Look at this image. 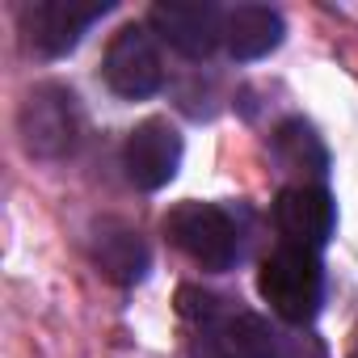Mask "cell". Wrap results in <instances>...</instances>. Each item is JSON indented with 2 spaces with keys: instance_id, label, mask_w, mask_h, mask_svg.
Here are the masks:
<instances>
[{
  "instance_id": "cell-1",
  "label": "cell",
  "mask_w": 358,
  "mask_h": 358,
  "mask_svg": "<svg viewBox=\"0 0 358 358\" xmlns=\"http://www.w3.org/2000/svg\"><path fill=\"white\" fill-rule=\"evenodd\" d=\"M262 299L270 303V312L287 324H308L320 312L324 299V270L316 262V253L295 249V245H278L257 274Z\"/></svg>"
},
{
  "instance_id": "cell-2",
  "label": "cell",
  "mask_w": 358,
  "mask_h": 358,
  "mask_svg": "<svg viewBox=\"0 0 358 358\" xmlns=\"http://www.w3.org/2000/svg\"><path fill=\"white\" fill-rule=\"evenodd\" d=\"M169 241L182 249L194 266L224 274L241 262V224L228 207L215 203H182L164 220Z\"/></svg>"
},
{
  "instance_id": "cell-3",
  "label": "cell",
  "mask_w": 358,
  "mask_h": 358,
  "mask_svg": "<svg viewBox=\"0 0 358 358\" xmlns=\"http://www.w3.org/2000/svg\"><path fill=\"white\" fill-rule=\"evenodd\" d=\"M101 76L118 97H152L164 85V64H160V47L152 38V30L143 26H127L110 38L106 59H101Z\"/></svg>"
},
{
  "instance_id": "cell-4",
  "label": "cell",
  "mask_w": 358,
  "mask_h": 358,
  "mask_svg": "<svg viewBox=\"0 0 358 358\" xmlns=\"http://www.w3.org/2000/svg\"><path fill=\"white\" fill-rule=\"evenodd\" d=\"M22 135L26 148L43 160L68 156L76 135H80V114H76V97L59 85H43L26 97L22 106Z\"/></svg>"
},
{
  "instance_id": "cell-5",
  "label": "cell",
  "mask_w": 358,
  "mask_h": 358,
  "mask_svg": "<svg viewBox=\"0 0 358 358\" xmlns=\"http://www.w3.org/2000/svg\"><path fill=\"white\" fill-rule=\"evenodd\" d=\"M224 9L211 0H160L152 9V30L186 59H207L224 43Z\"/></svg>"
},
{
  "instance_id": "cell-6",
  "label": "cell",
  "mask_w": 358,
  "mask_h": 358,
  "mask_svg": "<svg viewBox=\"0 0 358 358\" xmlns=\"http://www.w3.org/2000/svg\"><path fill=\"white\" fill-rule=\"evenodd\" d=\"M122 169L139 190H160L169 186L182 169V135L164 118H148L127 135L122 148Z\"/></svg>"
},
{
  "instance_id": "cell-7",
  "label": "cell",
  "mask_w": 358,
  "mask_h": 358,
  "mask_svg": "<svg viewBox=\"0 0 358 358\" xmlns=\"http://www.w3.org/2000/svg\"><path fill=\"white\" fill-rule=\"evenodd\" d=\"M110 13V0H38L26 9V34L43 55H68L80 34Z\"/></svg>"
},
{
  "instance_id": "cell-8",
  "label": "cell",
  "mask_w": 358,
  "mask_h": 358,
  "mask_svg": "<svg viewBox=\"0 0 358 358\" xmlns=\"http://www.w3.org/2000/svg\"><path fill=\"white\" fill-rule=\"evenodd\" d=\"M274 224L282 232V245L316 253V249L329 245L337 211H333V199L320 186H287L274 203Z\"/></svg>"
},
{
  "instance_id": "cell-9",
  "label": "cell",
  "mask_w": 358,
  "mask_h": 358,
  "mask_svg": "<svg viewBox=\"0 0 358 358\" xmlns=\"http://www.w3.org/2000/svg\"><path fill=\"white\" fill-rule=\"evenodd\" d=\"M270 156L287 177H295V186H320V177L329 173V152L303 118H291L274 131Z\"/></svg>"
},
{
  "instance_id": "cell-10",
  "label": "cell",
  "mask_w": 358,
  "mask_h": 358,
  "mask_svg": "<svg viewBox=\"0 0 358 358\" xmlns=\"http://www.w3.org/2000/svg\"><path fill=\"white\" fill-rule=\"evenodd\" d=\"M282 43V17L266 5H236L224 17V47L232 59H262Z\"/></svg>"
},
{
  "instance_id": "cell-11",
  "label": "cell",
  "mask_w": 358,
  "mask_h": 358,
  "mask_svg": "<svg viewBox=\"0 0 358 358\" xmlns=\"http://www.w3.org/2000/svg\"><path fill=\"white\" fill-rule=\"evenodd\" d=\"M93 262L101 266L106 278L131 287L148 274V245L139 241V232H131L127 224H114V220H101L97 232H93Z\"/></svg>"
}]
</instances>
